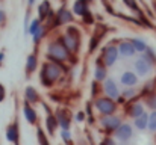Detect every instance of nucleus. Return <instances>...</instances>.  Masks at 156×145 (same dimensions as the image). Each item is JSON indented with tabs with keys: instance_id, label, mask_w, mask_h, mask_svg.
<instances>
[{
	"instance_id": "ea45409f",
	"label": "nucleus",
	"mask_w": 156,
	"mask_h": 145,
	"mask_svg": "<svg viewBox=\"0 0 156 145\" xmlns=\"http://www.w3.org/2000/svg\"><path fill=\"white\" fill-rule=\"evenodd\" d=\"M83 119H85V112H77V113H76V121L82 123Z\"/></svg>"
},
{
	"instance_id": "39448f33",
	"label": "nucleus",
	"mask_w": 156,
	"mask_h": 145,
	"mask_svg": "<svg viewBox=\"0 0 156 145\" xmlns=\"http://www.w3.org/2000/svg\"><path fill=\"white\" fill-rule=\"evenodd\" d=\"M99 123H100V126L103 127L105 133H115L118 129H120V126L123 124L121 123V119L118 118V116H115V115H109V116H102L100 119H99Z\"/></svg>"
},
{
	"instance_id": "aec40b11",
	"label": "nucleus",
	"mask_w": 156,
	"mask_h": 145,
	"mask_svg": "<svg viewBox=\"0 0 156 145\" xmlns=\"http://www.w3.org/2000/svg\"><path fill=\"white\" fill-rule=\"evenodd\" d=\"M24 97H26V101L27 103H38L40 101V97H38V92L34 86H27L24 89Z\"/></svg>"
},
{
	"instance_id": "2eb2a0df",
	"label": "nucleus",
	"mask_w": 156,
	"mask_h": 145,
	"mask_svg": "<svg viewBox=\"0 0 156 145\" xmlns=\"http://www.w3.org/2000/svg\"><path fill=\"white\" fill-rule=\"evenodd\" d=\"M127 113H129L133 119H136L138 116H141V115H144V113H146V112H144V104H143L141 101L132 103V104L127 107Z\"/></svg>"
},
{
	"instance_id": "f8f14e48",
	"label": "nucleus",
	"mask_w": 156,
	"mask_h": 145,
	"mask_svg": "<svg viewBox=\"0 0 156 145\" xmlns=\"http://www.w3.org/2000/svg\"><path fill=\"white\" fill-rule=\"evenodd\" d=\"M120 82H121L123 86H126V88H133V86L138 83V76H136L135 73H132V71H126V73L121 74Z\"/></svg>"
},
{
	"instance_id": "7c9ffc66",
	"label": "nucleus",
	"mask_w": 156,
	"mask_h": 145,
	"mask_svg": "<svg viewBox=\"0 0 156 145\" xmlns=\"http://www.w3.org/2000/svg\"><path fill=\"white\" fill-rule=\"evenodd\" d=\"M146 104L152 109V112L156 110V94H152V95H149L146 98Z\"/></svg>"
},
{
	"instance_id": "c85d7f7f",
	"label": "nucleus",
	"mask_w": 156,
	"mask_h": 145,
	"mask_svg": "<svg viewBox=\"0 0 156 145\" xmlns=\"http://www.w3.org/2000/svg\"><path fill=\"white\" fill-rule=\"evenodd\" d=\"M40 27H41V21H40L38 18H37V20H32V21H30V26H29V33L34 35Z\"/></svg>"
},
{
	"instance_id": "b1692460",
	"label": "nucleus",
	"mask_w": 156,
	"mask_h": 145,
	"mask_svg": "<svg viewBox=\"0 0 156 145\" xmlns=\"http://www.w3.org/2000/svg\"><path fill=\"white\" fill-rule=\"evenodd\" d=\"M132 41V44H133V47L136 51H140V53H146V50L149 48V46L146 44V41H143L141 38H133V40H130Z\"/></svg>"
},
{
	"instance_id": "dca6fc26",
	"label": "nucleus",
	"mask_w": 156,
	"mask_h": 145,
	"mask_svg": "<svg viewBox=\"0 0 156 145\" xmlns=\"http://www.w3.org/2000/svg\"><path fill=\"white\" fill-rule=\"evenodd\" d=\"M23 115H24V118L29 121V124H37V119H38V115H37V112H35V109L26 101L24 103V107H23Z\"/></svg>"
},
{
	"instance_id": "4468645a",
	"label": "nucleus",
	"mask_w": 156,
	"mask_h": 145,
	"mask_svg": "<svg viewBox=\"0 0 156 145\" xmlns=\"http://www.w3.org/2000/svg\"><path fill=\"white\" fill-rule=\"evenodd\" d=\"M73 12L79 17H85L90 9H88V0H76L73 3Z\"/></svg>"
},
{
	"instance_id": "473e14b6",
	"label": "nucleus",
	"mask_w": 156,
	"mask_h": 145,
	"mask_svg": "<svg viewBox=\"0 0 156 145\" xmlns=\"http://www.w3.org/2000/svg\"><path fill=\"white\" fill-rule=\"evenodd\" d=\"M61 138H62L64 144H67V145L73 144V141H71V133H70L68 130H62V132H61Z\"/></svg>"
},
{
	"instance_id": "6ab92c4d",
	"label": "nucleus",
	"mask_w": 156,
	"mask_h": 145,
	"mask_svg": "<svg viewBox=\"0 0 156 145\" xmlns=\"http://www.w3.org/2000/svg\"><path fill=\"white\" fill-rule=\"evenodd\" d=\"M37 67H38V59H37V54L32 53L26 59V73L27 74H32L34 71H37Z\"/></svg>"
},
{
	"instance_id": "bb28decb",
	"label": "nucleus",
	"mask_w": 156,
	"mask_h": 145,
	"mask_svg": "<svg viewBox=\"0 0 156 145\" xmlns=\"http://www.w3.org/2000/svg\"><path fill=\"white\" fill-rule=\"evenodd\" d=\"M149 132H156V110L149 115Z\"/></svg>"
},
{
	"instance_id": "9b49d317",
	"label": "nucleus",
	"mask_w": 156,
	"mask_h": 145,
	"mask_svg": "<svg viewBox=\"0 0 156 145\" xmlns=\"http://www.w3.org/2000/svg\"><path fill=\"white\" fill-rule=\"evenodd\" d=\"M73 21V14L70 11H67L65 8H61L56 14V18H55V26H59V24H65V23H71Z\"/></svg>"
},
{
	"instance_id": "a19ab883",
	"label": "nucleus",
	"mask_w": 156,
	"mask_h": 145,
	"mask_svg": "<svg viewBox=\"0 0 156 145\" xmlns=\"http://www.w3.org/2000/svg\"><path fill=\"white\" fill-rule=\"evenodd\" d=\"M5 21H6V14H5L3 9H0V26L5 24Z\"/></svg>"
},
{
	"instance_id": "4be33fe9",
	"label": "nucleus",
	"mask_w": 156,
	"mask_h": 145,
	"mask_svg": "<svg viewBox=\"0 0 156 145\" xmlns=\"http://www.w3.org/2000/svg\"><path fill=\"white\" fill-rule=\"evenodd\" d=\"M46 126H47V132H49V135H52L53 136V133H55L56 127L59 126V123H58V119H56V115H52V113H49V115H47Z\"/></svg>"
},
{
	"instance_id": "f3484780",
	"label": "nucleus",
	"mask_w": 156,
	"mask_h": 145,
	"mask_svg": "<svg viewBox=\"0 0 156 145\" xmlns=\"http://www.w3.org/2000/svg\"><path fill=\"white\" fill-rule=\"evenodd\" d=\"M50 11H52V8H50V2H49V0H43V2L40 3V6H38V20L43 23V21L49 17Z\"/></svg>"
},
{
	"instance_id": "c756f323",
	"label": "nucleus",
	"mask_w": 156,
	"mask_h": 145,
	"mask_svg": "<svg viewBox=\"0 0 156 145\" xmlns=\"http://www.w3.org/2000/svg\"><path fill=\"white\" fill-rule=\"evenodd\" d=\"M144 56H146V59H149L153 65L156 64V53H155V50H153L152 47H149L147 50H146V54H144Z\"/></svg>"
},
{
	"instance_id": "1a4fd4ad",
	"label": "nucleus",
	"mask_w": 156,
	"mask_h": 145,
	"mask_svg": "<svg viewBox=\"0 0 156 145\" xmlns=\"http://www.w3.org/2000/svg\"><path fill=\"white\" fill-rule=\"evenodd\" d=\"M103 91H105V94L108 95V98H111V100H115V98L120 97L118 86H117V83H115L112 79H106V80H105Z\"/></svg>"
},
{
	"instance_id": "2f4dec72",
	"label": "nucleus",
	"mask_w": 156,
	"mask_h": 145,
	"mask_svg": "<svg viewBox=\"0 0 156 145\" xmlns=\"http://www.w3.org/2000/svg\"><path fill=\"white\" fill-rule=\"evenodd\" d=\"M135 95H136V91H135L133 88H126V89L123 91L124 100H132V98H135Z\"/></svg>"
},
{
	"instance_id": "412c9836",
	"label": "nucleus",
	"mask_w": 156,
	"mask_h": 145,
	"mask_svg": "<svg viewBox=\"0 0 156 145\" xmlns=\"http://www.w3.org/2000/svg\"><path fill=\"white\" fill-rule=\"evenodd\" d=\"M133 126L138 129V130H146V129H149V115L147 113H144V115H141V116H138L136 119H133Z\"/></svg>"
},
{
	"instance_id": "37998d69",
	"label": "nucleus",
	"mask_w": 156,
	"mask_h": 145,
	"mask_svg": "<svg viewBox=\"0 0 156 145\" xmlns=\"http://www.w3.org/2000/svg\"><path fill=\"white\" fill-rule=\"evenodd\" d=\"M34 3H35V0H27V5H29V6H32Z\"/></svg>"
},
{
	"instance_id": "e433bc0d",
	"label": "nucleus",
	"mask_w": 156,
	"mask_h": 145,
	"mask_svg": "<svg viewBox=\"0 0 156 145\" xmlns=\"http://www.w3.org/2000/svg\"><path fill=\"white\" fill-rule=\"evenodd\" d=\"M83 18V21L87 23V24H93L94 23V18H93V15H91V12H88L85 17H82Z\"/></svg>"
},
{
	"instance_id": "f257e3e1",
	"label": "nucleus",
	"mask_w": 156,
	"mask_h": 145,
	"mask_svg": "<svg viewBox=\"0 0 156 145\" xmlns=\"http://www.w3.org/2000/svg\"><path fill=\"white\" fill-rule=\"evenodd\" d=\"M62 74V65L61 64H56V62H46L41 68V73H40V79H41V83L44 86H52L53 83L61 77Z\"/></svg>"
},
{
	"instance_id": "f03ea898",
	"label": "nucleus",
	"mask_w": 156,
	"mask_h": 145,
	"mask_svg": "<svg viewBox=\"0 0 156 145\" xmlns=\"http://www.w3.org/2000/svg\"><path fill=\"white\" fill-rule=\"evenodd\" d=\"M47 56L52 62L56 64H62L67 59H70V51L67 50V47L61 43V40H56L49 44L47 47Z\"/></svg>"
},
{
	"instance_id": "5701e85b",
	"label": "nucleus",
	"mask_w": 156,
	"mask_h": 145,
	"mask_svg": "<svg viewBox=\"0 0 156 145\" xmlns=\"http://www.w3.org/2000/svg\"><path fill=\"white\" fill-rule=\"evenodd\" d=\"M94 79H96V82L106 80V68L100 62H97V67H96V71H94Z\"/></svg>"
},
{
	"instance_id": "58836bf2",
	"label": "nucleus",
	"mask_w": 156,
	"mask_h": 145,
	"mask_svg": "<svg viewBox=\"0 0 156 145\" xmlns=\"http://www.w3.org/2000/svg\"><path fill=\"white\" fill-rule=\"evenodd\" d=\"M97 88H99V82H93V88H91V94H93V97L97 95Z\"/></svg>"
},
{
	"instance_id": "7ed1b4c3",
	"label": "nucleus",
	"mask_w": 156,
	"mask_h": 145,
	"mask_svg": "<svg viewBox=\"0 0 156 145\" xmlns=\"http://www.w3.org/2000/svg\"><path fill=\"white\" fill-rule=\"evenodd\" d=\"M94 107L97 109V112H100L103 116H109L117 110V104L114 100L108 98V97H99L94 101Z\"/></svg>"
},
{
	"instance_id": "0eeeda50",
	"label": "nucleus",
	"mask_w": 156,
	"mask_h": 145,
	"mask_svg": "<svg viewBox=\"0 0 156 145\" xmlns=\"http://www.w3.org/2000/svg\"><path fill=\"white\" fill-rule=\"evenodd\" d=\"M132 136H133V129H132V126L127 124V123L121 124L120 129L115 132V138H117L120 142H123V144L127 142V141H130Z\"/></svg>"
},
{
	"instance_id": "9d476101",
	"label": "nucleus",
	"mask_w": 156,
	"mask_h": 145,
	"mask_svg": "<svg viewBox=\"0 0 156 145\" xmlns=\"http://www.w3.org/2000/svg\"><path fill=\"white\" fill-rule=\"evenodd\" d=\"M6 139L12 144L18 145L20 142V132H18V123H12L8 129H6Z\"/></svg>"
},
{
	"instance_id": "79ce46f5",
	"label": "nucleus",
	"mask_w": 156,
	"mask_h": 145,
	"mask_svg": "<svg viewBox=\"0 0 156 145\" xmlns=\"http://www.w3.org/2000/svg\"><path fill=\"white\" fill-rule=\"evenodd\" d=\"M3 60H5V51H0V65H2Z\"/></svg>"
},
{
	"instance_id": "6e6552de",
	"label": "nucleus",
	"mask_w": 156,
	"mask_h": 145,
	"mask_svg": "<svg viewBox=\"0 0 156 145\" xmlns=\"http://www.w3.org/2000/svg\"><path fill=\"white\" fill-rule=\"evenodd\" d=\"M59 40H61V43L67 47V50H68L70 53H74V51L79 50V41H77V36L70 35V33H65V35H62Z\"/></svg>"
},
{
	"instance_id": "c9c22d12",
	"label": "nucleus",
	"mask_w": 156,
	"mask_h": 145,
	"mask_svg": "<svg viewBox=\"0 0 156 145\" xmlns=\"http://www.w3.org/2000/svg\"><path fill=\"white\" fill-rule=\"evenodd\" d=\"M29 26H30V21H29V11H27V14L24 17V33L26 35L29 33Z\"/></svg>"
},
{
	"instance_id": "a211bd4d",
	"label": "nucleus",
	"mask_w": 156,
	"mask_h": 145,
	"mask_svg": "<svg viewBox=\"0 0 156 145\" xmlns=\"http://www.w3.org/2000/svg\"><path fill=\"white\" fill-rule=\"evenodd\" d=\"M56 119H58V123H59V126H61V129L62 130H68L70 129V116L64 112V110H58V113H56Z\"/></svg>"
},
{
	"instance_id": "cd10ccee",
	"label": "nucleus",
	"mask_w": 156,
	"mask_h": 145,
	"mask_svg": "<svg viewBox=\"0 0 156 145\" xmlns=\"http://www.w3.org/2000/svg\"><path fill=\"white\" fill-rule=\"evenodd\" d=\"M44 33H46V30H44V27L41 26V27H40V29H38V30H37V32H35L34 35H32V41H34L35 44H38V43H40V41L43 40Z\"/></svg>"
},
{
	"instance_id": "f704fd0d",
	"label": "nucleus",
	"mask_w": 156,
	"mask_h": 145,
	"mask_svg": "<svg viewBox=\"0 0 156 145\" xmlns=\"http://www.w3.org/2000/svg\"><path fill=\"white\" fill-rule=\"evenodd\" d=\"M100 145H117V144H115V141H114L111 136H106V138H103V139L100 141Z\"/></svg>"
},
{
	"instance_id": "4c0bfd02",
	"label": "nucleus",
	"mask_w": 156,
	"mask_h": 145,
	"mask_svg": "<svg viewBox=\"0 0 156 145\" xmlns=\"http://www.w3.org/2000/svg\"><path fill=\"white\" fill-rule=\"evenodd\" d=\"M5 97H6V89H5V86L0 83V103L5 100Z\"/></svg>"
},
{
	"instance_id": "393cba45",
	"label": "nucleus",
	"mask_w": 156,
	"mask_h": 145,
	"mask_svg": "<svg viewBox=\"0 0 156 145\" xmlns=\"http://www.w3.org/2000/svg\"><path fill=\"white\" fill-rule=\"evenodd\" d=\"M152 94H155V82H153V80L147 82V83L144 85L143 91H141V95L143 97H149V95H152Z\"/></svg>"
},
{
	"instance_id": "c03bdc74",
	"label": "nucleus",
	"mask_w": 156,
	"mask_h": 145,
	"mask_svg": "<svg viewBox=\"0 0 156 145\" xmlns=\"http://www.w3.org/2000/svg\"><path fill=\"white\" fill-rule=\"evenodd\" d=\"M155 141H156V136H155Z\"/></svg>"
},
{
	"instance_id": "20e7f679",
	"label": "nucleus",
	"mask_w": 156,
	"mask_h": 145,
	"mask_svg": "<svg viewBox=\"0 0 156 145\" xmlns=\"http://www.w3.org/2000/svg\"><path fill=\"white\" fill-rule=\"evenodd\" d=\"M120 51H118V47H115L114 44H108L106 47H103L102 50V62H103L105 67H111L117 62V57H118Z\"/></svg>"
},
{
	"instance_id": "ddd939ff",
	"label": "nucleus",
	"mask_w": 156,
	"mask_h": 145,
	"mask_svg": "<svg viewBox=\"0 0 156 145\" xmlns=\"http://www.w3.org/2000/svg\"><path fill=\"white\" fill-rule=\"evenodd\" d=\"M118 51H120V54H121L123 57H132V56H135V53H136V50L133 47L132 41H121L120 46H118Z\"/></svg>"
},
{
	"instance_id": "72a5a7b5",
	"label": "nucleus",
	"mask_w": 156,
	"mask_h": 145,
	"mask_svg": "<svg viewBox=\"0 0 156 145\" xmlns=\"http://www.w3.org/2000/svg\"><path fill=\"white\" fill-rule=\"evenodd\" d=\"M124 2V5L127 6V8H130V9H133V11H140L138 9V5H136V0H123Z\"/></svg>"
},
{
	"instance_id": "a878e982",
	"label": "nucleus",
	"mask_w": 156,
	"mask_h": 145,
	"mask_svg": "<svg viewBox=\"0 0 156 145\" xmlns=\"http://www.w3.org/2000/svg\"><path fill=\"white\" fill-rule=\"evenodd\" d=\"M37 138H38V144L40 145H50L49 138L46 136V133H44V130H43L41 127L37 129Z\"/></svg>"
},
{
	"instance_id": "423d86ee",
	"label": "nucleus",
	"mask_w": 156,
	"mask_h": 145,
	"mask_svg": "<svg viewBox=\"0 0 156 145\" xmlns=\"http://www.w3.org/2000/svg\"><path fill=\"white\" fill-rule=\"evenodd\" d=\"M152 70H153V64L149 59H146V56H141L135 60V71L138 76H143V77L149 76L152 73Z\"/></svg>"
}]
</instances>
